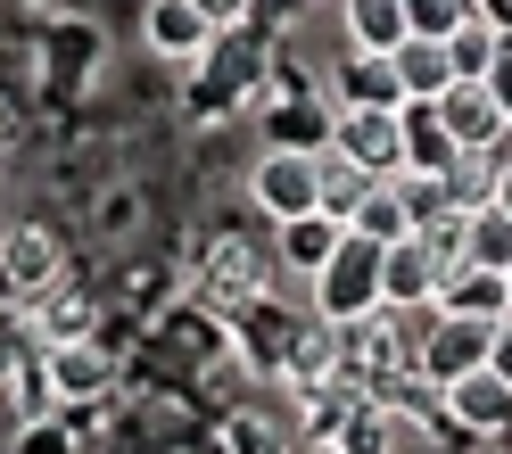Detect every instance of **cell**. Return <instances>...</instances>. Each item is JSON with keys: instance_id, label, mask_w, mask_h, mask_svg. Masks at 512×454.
Instances as JSON below:
<instances>
[{"instance_id": "1", "label": "cell", "mask_w": 512, "mask_h": 454, "mask_svg": "<svg viewBox=\"0 0 512 454\" xmlns=\"http://www.w3.org/2000/svg\"><path fill=\"white\" fill-rule=\"evenodd\" d=\"M273 281H281V273H273V240H265V248H256V240H207L199 256H190V273H182L190 306L215 314V322H232L240 306H256Z\"/></svg>"}, {"instance_id": "2", "label": "cell", "mask_w": 512, "mask_h": 454, "mask_svg": "<svg viewBox=\"0 0 512 454\" xmlns=\"http://www.w3.org/2000/svg\"><path fill=\"white\" fill-rule=\"evenodd\" d=\"M339 380L364 388V397H397L413 380V314L372 306L356 322H339Z\"/></svg>"}, {"instance_id": "3", "label": "cell", "mask_w": 512, "mask_h": 454, "mask_svg": "<svg viewBox=\"0 0 512 454\" xmlns=\"http://www.w3.org/2000/svg\"><path fill=\"white\" fill-rule=\"evenodd\" d=\"M75 273V248L67 232H58L50 215H9L0 223V298L25 306V298H42L50 281H67Z\"/></svg>"}, {"instance_id": "4", "label": "cell", "mask_w": 512, "mask_h": 454, "mask_svg": "<svg viewBox=\"0 0 512 454\" xmlns=\"http://www.w3.org/2000/svg\"><path fill=\"white\" fill-rule=\"evenodd\" d=\"M42 355V380H50V405L58 413H100L116 388H124V355L116 339H67V347H34Z\"/></svg>"}, {"instance_id": "5", "label": "cell", "mask_w": 512, "mask_h": 454, "mask_svg": "<svg viewBox=\"0 0 512 454\" xmlns=\"http://www.w3.org/2000/svg\"><path fill=\"white\" fill-rule=\"evenodd\" d=\"M248 207L265 215V223H290V215H314L323 207V149H256L248 157Z\"/></svg>"}, {"instance_id": "6", "label": "cell", "mask_w": 512, "mask_h": 454, "mask_svg": "<svg viewBox=\"0 0 512 454\" xmlns=\"http://www.w3.org/2000/svg\"><path fill=\"white\" fill-rule=\"evenodd\" d=\"M488 331H496V322H471V314H446V306L413 314V380L446 388V380L479 372V364H488Z\"/></svg>"}, {"instance_id": "7", "label": "cell", "mask_w": 512, "mask_h": 454, "mask_svg": "<svg viewBox=\"0 0 512 454\" xmlns=\"http://www.w3.org/2000/svg\"><path fill=\"white\" fill-rule=\"evenodd\" d=\"M306 306L323 314V322H356V314H372V306H380V240H356V232H347L339 256L314 273Z\"/></svg>"}, {"instance_id": "8", "label": "cell", "mask_w": 512, "mask_h": 454, "mask_svg": "<svg viewBox=\"0 0 512 454\" xmlns=\"http://www.w3.org/2000/svg\"><path fill=\"white\" fill-rule=\"evenodd\" d=\"M215 454H298V413L281 388H248L215 413Z\"/></svg>"}, {"instance_id": "9", "label": "cell", "mask_w": 512, "mask_h": 454, "mask_svg": "<svg viewBox=\"0 0 512 454\" xmlns=\"http://www.w3.org/2000/svg\"><path fill=\"white\" fill-rule=\"evenodd\" d=\"M248 83H256V42H248V25H232V34H215V50L190 67V116L215 124V116H232V100L248 108Z\"/></svg>"}, {"instance_id": "10", "label": "cell", "mask_w": 512, "mask_h": 454, "mask_svg": "<svg viewBox=\"0 0 512 454\" xmlns=\"http://www.w3.org/2000/svg\"><path fill=\"white\" fill-rule=\"evenodd\" d=\"M17 322H25V339H34V347H67V339H100L108 331V306H100V289H83L67 273V281H50L42 298H25Z\"/></svg>"}, {"instance_id": "11", "label": "cell", "mask_w": 512, "mask_h": 454, "mask_svg": "<svg viewBox=\"0 0 512 454\" xmlns=\"http://www.w3.org/2000/svg\"><path fill=\"white\" fill-rule=\"evenodd\" d=\"M446 273H455V265H446L422 232H405V240L380 248V306H389V314H430L438 289H446Z\"/></svg>"}, {"instance_id": "12", "label": "cell", "mask_w": 512, "mask_h": 454, "mask_svg": "<svg viewBox=\"0 0 512 454\" xmlns=\"http://www.w3.org/2000/svg\"><path fill=\"white\" fill-rule=\"evenodd\" d=\"M331 149L347 166H364L372 182L405 174V108H339L331 116Z\"/></svg>"}, {"instance_id": "13", "label": "cell", "mask_w": 512, "mask_h": 454, "mask_svg": "<svg viewBox=\"0 0 512 454\" xmlns=\"http://www.w3.org/2000/svg\"><path fill=\"white\" fill-rule=\"evenodd\" d=\"M438 116H446V133H455V149H488V157L512 149V108H504V91H496V83L455 75V83L438 91Z\"/></svg>"}, {"instance_id": "14", "label": "cell", "mask_w": 512, "mask_h": 454, "mask_svg": "<svg viewBox=\"0 0 512 454\" xmlns=\"http://www.w3.org/2000/svg\"><path fill=\"white\" fill-rule=\"evenodd\" d=\"M438 405H446V430H463L471 446H488V438H512V380L504 372H463V380H446L438 388Z\"/></svg>"}, {"instance_id": "15", "label": "cell", "mask_w": 512, "mask_h": 454, "mask_svg": "<svg viewBox=\"0 0 512 454\" xmlns=\"http://www.w3.org/2000/svg\"><path fill=\"white\" fill-rule=\"evenodd\" d=\"M215 34H223V25L199 9V0H149V9H141V42H149L157 67H182L190 75L215 50Z\"/></svg>"}, {"instance_id": "16", "label": "cell", "mask_w": 512, "mask_h": 454, "mask_svg": "<svg viewBox=\"0 0 512 454\" xmlns=\"http://www.w3.org/2000/svg\"><path fill=\"white\" fill-rule=\"evenodd\" d=\"M339 240H347V223L339 215H290V223H273V273L290 281V289H314V273L339 256Z\"/></svg>"}, {"instance_id": "17", "label": "cell", "mask_w": 512, "mask_h": 454, "mask_svg": "<svg viewBox=\"0 0 512 454\" xmlns=\"http://www.w3.org/2000/svg\"><path fill=\"white\" fill-rule=\"evenodd\" d=\"M323 91H331V108H405L397 67L389 58H364V50H339V67L323 75Z\"/></svg>"}, {"instance_id": "18", "label": "cell", "mask_w": 512, "mask_h": 454, "mask_svg": "<svg viewBox=\"0 0 512 454\" xmlns=\"http://www.w3.org/2000/svg\"><path fill=\"white\" fill-rule=\"evenodd\" d=\"M339 34H347V50L389 58L397 42H413V25H405V0H339Z\"/></svg>"}, {"instance_id": "19", "label": "cell", "mask_w": 512, "mask_h": 454, "mask_svg": "<svg viewBox=\"0 0 512 454\" xmlns=\"http://www.w3.org/2000/svg\"><path fill=\"white\" fill-rule=\"evenodd\" d=\"M446 58H455V75H471V83H488L504 58H512V34L488 17V9H463V25L446 34Z\"/></svg>"}, {"instance_id": "20", "label": "cell", "mask_w": 512, "mask_h": 454, "mask_svg": "<svg viewBox=\"0 0 512 454\" xmlns=\"http://www.w3.org/2000/svg\"><path fill=\"white\" fill-rule=\"evenodd\" d=\"M455 133H446V116L438 100H405V174H446L455 166Z\"/></svg>"}, {"instance_id": "21", "label": "cell", "mask_w": 512, "mask_h": 454, "mask_svg": "<svg viewBox=\"0 0 512 454\" xmlns=\"http://www.w3.org/2000/svg\"><path fill=\"white\" fill-rule=\"evenodd\" d=\"M438 306H446V314H471V322H504V314H512V289H504V273H488V265H455L446 289H438Z\"/></svg>"}, {"instance_id": "22", "label": "cell", "mask_w": 512, "mask_h": 454, "mask_svg": "<svg viewBox=\"0 0 512 454\" xmlns=\"http://www.w3.org/2000/svg\"><path fill=\"white\" fill-rule=\"evenodd\" d=\"M389 67H397V91H405V100H438V91L455 83V58H446V42H430V34L397 42Z\"/></svg>"}, {"instance_id": "23", "label": "cell", "mask_w": 512, "mask_h": 454, "mask_svg": "<svg viewBox=\"0 0 512 454\" xmlns=\"http://www.w3.org/2000/svg\"><path fill=\"white\" fill-rule=\"evenodd\" d=\"M347 232H356V240H380V248L413 232V215H405V190H397V174H389V182H372L364 199L347 207Z\"/></svg>"}, {"instance_id": "24", "label": "cell", "mask_w": 512, "mask_h": 454, "mask_svg": "<svg viewBox=\"0 0 512 454\" xmlns=\"http://www.w3.org/2000/svg\"><path fill=\"white\" fill-rule=\"evenodd\" d=\"M463 265L512 273V215H504V207H479V215H471V232H463Z\"/></svg>"}, {"instance_id": "25", "label": "cell", "mask_w": 512, "mask_h": 454, "mask_svg": "<svg viewBox=\"0 0 512 454\" xmlns=\"http://www.w3.org/2000/svg\"><path fill=\"white\" fill-rule=\"evenodd\" d=\"M91 438L75 430V413H42L25 421V430H9V454H83Z\"/></svg>"}, {"instance_id": "26", "label": "cell", "mask_w": 512, "mask_h": 454, "mask_svg": "<svg viewBox=\"0 0 512 454\" xmlns=\"http://www.w3.org/2000/svg\"><path fill=\"white\" fill-rule=\"evenodd\" d=\"M91 232H100L108 248H124L141 232V190L133 182H116V190H100V199H91Z\"/></svg>"}, {"instance_id": "27", "label": "cell", "mask_w": 512, "mask_h": 454, "mask_svg": "<svg viewBox=\"0 0 512 454\" xmlns=\"http://www.w3.org/2000/svg\"><path fill=\"white\" fill-rule=\"evenodd\" d=\"M364 190H372V174H364V166H347L339 149H323V215H339V223H347V207H356Z\"/></svg>"}, {"instance_id": "28", "label": "cell", "mask_w": 512, "mask_h": 454, "mask_svg": "<svg viewBox=\"0 0 512 454\" xmlns=\"http://www.w3.org/2000/svg\"><path fill=\"white\" fill-rule=\"evenodd\" d=\"M463 9H471V0H405V25H413V34H430V42H446L463 25Z\"/></svg>"}, {"instance_id": "29", "label": "cell", "mask_w": 512, "mask_h": 454, "mask_svg": "<svg viewBox=\"0 0 512 454\" xmlns=\"http://www.w3.org/2000/svg\"><path fill=\"white\" fill-rule=\"evenodd\" d=\"M488 372H504V380H512V314L488 331Z\"/></svg>"}, {"instance_id": "30", "label": "cell", "mask_w": 512, "mask_h": 454, "mask_svg": "<svg viewBox=\"0 0 512 454\" xmlns=\"http://www.w3.org/2000/svg\"><path fill=\"white\" fill-rule=\"evenodd\" d=\"M199 9L223 25V34H232V25H248V17H256V0H199Z\"/></svg>"}, {"instance_id": "31", "label": "cell", "mask_w": 512, "mask_h": 454, "mask_svg": "<svg viewBox=\"0 0 512 454\" xmlns=\"http://www.w3.org/2000/svg\"><path fill=\"white\" fill-rule=\"evenodd\" d=\"M17 133H25V108L9 100V91H0V157H9V149H17Z\"/></svg>"}, {"instance_id": "32", "label": "cell", "mask_w": 512, "mask_h": 454, "mask_svg": "<svg viewBox=\"0 0 512 454\" xmlns=\"http://www.w3.org/2000/svg\"><path fill=\"white\" fill-rule=\"evenodd\" d=\"M496 207L512 215V149H504V166H496Z\"/></svg>"}, {"instance_id": "33", "label": "cell", "mask_w": 512, "mask_h": 454, "mask_svg": "<svg viewBox=\"0 0 512 454\" xmlns=\"http://www.w3.org/2000/svg\"><path fill=\"white\" fill-rule=\"evenodd\" d=\"M298 454H347V446H339V438H306Z\"/></svg>"}, {"instance_id": "34", "label": "cell", "mask_w": 512, "mask_h": 454, "mask_svg": "<svg viewBox=\"0 0 512 454\" xmlns=\"http://www.w3.org/2000/svg\"><path fill=\"white\" fill-rule=\"evenodd\" d=\"M34 9H58V0H34Z\"/></svg>"}, {"instance_id": "35", "label": "cell", "mask_w": 512, "mask_h": 454, "mask_svg": "<svg viewBox=\"0 0 512 454\" xmlns=\"http://www.w3.org/2000/svg\"><path fill=\"white\" fill-rule=\"evenodd\" d=\"M504 289H512V273H504Z\"/></svg>"}]
</instances>
